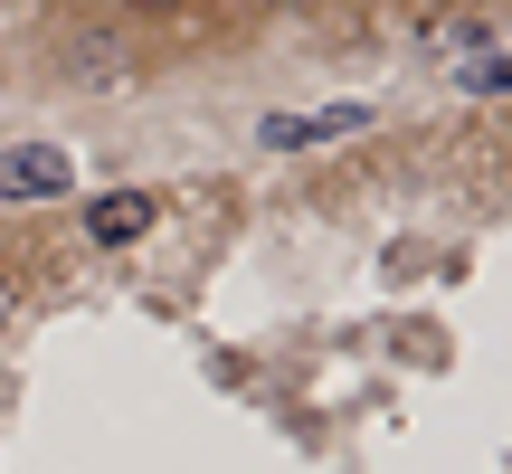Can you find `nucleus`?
I'll return each mask as SVG.
<instances>
[{
  "instance_id": "5",
  "label": "nucleus",
  "mask_w": 512,
  "mask_h": 474,
  "mask_svg": "<svg viewBox=\"0 0 512 474\" xmlns=\"http://www.w3.org/2000/svg\"><path fill=\"white\" fill-rule=\"evenodd\" d=\"M124 10H133V19H181L190 0H124Z\"/></svg>"
},
{
  "instance_id": "4",
  "label": "nucleus",
  "mask_w": 512,
  "mask_h": 474,
  "mask_svg": "<svg viewBox=\"0 0 512 474\" xmlns=\"http://www.w3.org/2000/svg\"><path fill=\"white\" fill-rule=\"evenodd\" d=\"M465 95H512V48L475 57V67H465Z\"/></svg>"
},
{
  "instance_id": "3",
  "label": "nucleus",
  "mask_w": 512,
  "mask_h": 474,
  "mask_svg": "<svg viewBox=\"0 0 512 474\" xmlns=\"http://www.w3.org/2000/svg\"><path fill=\"white\" fill-rule=\"evenodd\" d=\"M152 219H162L152 190H105V200H86L76 237H86V247H133V237H152Z\"/></svg>"
},
{
  "instance_id": "7",
  "label": "nucleus",
  "mask_w": 512,
  "mask_h": 474,
  "mask_svg": "<svg viewBox=\"0 0 512 474\" xmlns=\"http://www.w3.org/2000/svg\"><path fill=\"white\" fill-rule=\"evenodd\" d=\"M256 10H294V0H256Z\"/></svg>"
},
{
  "instance_id": "2",
  "label": "nucleus",
  "mask_w": 512,
  "mask_h": 474,
  "mask_svg": "<svg viewBox=\"0 0 512 474\" xmlns=\"http://www.w3.org/2000/svg\"><path fill=\"white\" fill-rule=\"evenodd\" d=\"M370 124V105H304V114H266L256 124V152H323V143H351Z\"/></svg>"
},
{
  "instance_id": "1",
  "label": "nucleus",
  "mask_w": 512,
  "mask_h": 474,
  "mask_svg": "<svg viewBox=\"0 0 512 474\" xmlns=\"http://www.w3.org/2000/svg\"><path fill=\"white\" fill-rule=\"evenodd\" d=\"M67 190H76V152L67 143H10V152H0V209L67 200Z\"/></svg>"
},
{
  "instance_id": "6",
  "label": "nucleus",
  "mask_w": 512,
  "mask_h": 474,
  "mask_svg": "<svg viewBox=\"0 0 512 474\" xmlns=\"http://www.w3.org/2000/svg\"><path fill=\"white\" fill-rule=\"evenodd\" d=\"M10 294H19V285H10V275H0V313H10Z\"/></svg>"
}]
</instances>
